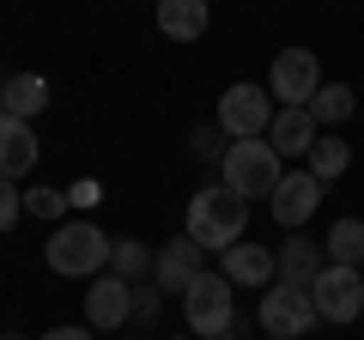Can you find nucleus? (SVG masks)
Segmentation results:
<instances>
[{
  "label": "nucleus",
  "instance_id": "20",
  "mask_svg": "<svg viewBox=\"0 0 364 340\" xmlns=\"http://www.w3.org/2000/svg\"><path fill=\"white\" fill-rule=\"evenodd\" d=\"M310 116H316V122H328V128H334V122H346V116H352V85H334V79H322V92L310 97Z\"/></svg>",
  "mask_w": 364,
  "mask_h": 340
},
{
  "label": "nucleus",
  "instance_id": "2",
  "mask_svg": "<svg viewBox=\"0 0 364 340\" xmlns=\"http://www.w3.org/2000/svg\"><path fill=\"white\" fill-rule=\"evenodd\" d=\"M116 255V237H104L91 219H73V225H55V237L43 243V262L67 280H97Z\"/></svg>",
  "mask_w": 364,
  "mask_h": 340
},
{
  "label": "nucleus",
  "instance_id": "9",
  "mask_svg": "<svg viewBox=\"0 0 364 340\" xmlns=\"http://www.w3.org/2000/svg\"><path fill=\"white\" fill-rule=\"evenodd\" d=\"M322 188L328 183H316L310 170H286L279 176V188L267 195V213H273V225H286V231H304V225L316 219V207H322Z\"/></svg>",
  "mask_w": 364,
  "mask_h": 340
},
{
  "label": "nucleus",
  "instance_id": "8",
  "mask_svg": "<svg viewBox=\"0 0 364 340\" xmlns=\"http://www.w3.org/2000/svg\"><path fill=\"white\" fill-rule=\"evenodd\" d=\"M310 298H316V316H322V322H358V316H364V280H358V267H334V262H328L322 274L310 280Z\"/></svg>",
  "mask_w": 364,
  "mask_h": 340
},
{
  "label": "nucleus",
  "instance_id": "10",
  "mask_svg": "<svg viewBox=\"0 0 364 340\" xmlns=\"http://www.w3.org/2000/svg\"><path fill=\"white\" fill-rule=\"evenodd\" d=\"M207 274V249L195 243V237L182 231V237H170V243H158V255H152V280H158V292H188L195 280Z\"/></svg>",
  "mask_w": 364,
  "mask_h": 340
},
{
  "label": "nucleus",
  "instance_id": "14",
  "mask_svg": "<svg viewBox=\"0 0 364 340\" xmlns=\"http://www.w3.org/2000/svg\"><path fill=\"white\" fill-rule=\"evenodd\" d=\"M31 164H37V134H31V122H18V116L0 110V176L18 183Z\"/></svg>",
  "mask_w": 364,
  "mask_h": 340
},
{
  "label": "nucleus",
  "instance_id": "1",
  "mask_svg": "<svg viewBox=\"0 0 364 340\" xmlns=\"http://www.w3.org/2000/svg\"><path fill=\"white\" fill-rule=\"evenodd\" d=\"M243 225H249V201L243 195H231L225 183H207V188H195L188 195V225L182 231L195 237L200 249H231V243H243Z\"/></svg>",
  "mask_w": 364,
  "mask_h": 340
},
{
  "label": "nucleus",
  "instance_id": "15",
  "mask_svg": "<svg viewBox=\"0 0 364 340\" xmlns=\"http://www.w3.org/2000/svg\"><path fill=\"white\" fill-rule=\"evenodd\" d=\"M213 13H207V0H158V31H164L170 43H195L207 37Z\"/></svg>",
  "mask_w": 364,
  "mask_h": 340
},
{
  "label": "nucleus",
  "instance_id": "5",
  "mask_svg": "<svg viewBox=\"0 0 364 340\" xmlns=\"http://www.w3.org/2000/svg\"><path fill=\"white\" fill-rule=\"evenodd\" d=\"M273 116H279V104H273L267 85H249V79L225 85V97H219V128L231 134V140H267Z\"/></svg>",
  "mask_w": 364,
  "mask_h": 340
},
{
  "label": "nucleus",
  "instance_id": "31",
  "mask_svg": "<svg viewBox=\"0 0 364 340\" xmlns=\"http://www.w3.org/2000/svg\"><path fill=\"white\" fill-rule=\"evenodd\" d=\"M0 85H6V79H0Z\"/></svg>",
  "mask_w": 364,
  "mask_h": 340
},
{
  "label": "nucleus",
  "instance_id": "17",
  "mask_svg": "<svg viewBox=\"0 0 364 340\" xmlns=\"http://www.w3.org/2000/svg\"><path fill=\"white\" fill-rule=\"evenodd\" d=\"M43 104H49V79H43V73H13L6 85H0V110L18 116V122H31Z\"/></svg>",
  "mask_w": 364,
  "mask_h": 340
},
{
  "label": "nucleus",
  "instance_id": "16",
  "mask_svg": "<svg viewBox=\"0 0 364 340\" xmlns=\"http://www.w3.org/2000/svg\"><path fill=\"white\" fill-rule=\"evenodd\" d=\"M328 267V249L310 243V237H291V243H279V280L286 286H304L310 292V280Z\"/></svg>",
  "mask_w": 364,
  "mask_h": 340
},
{
  "label": "nucleus",
  "instance_id": "23",
  "mask_svg": "<svg viewBox=\"0 0 364 340\" xmlns=\"http://www.w3.org/2000/svg\"><path fill=\"white\" fill-rule=\"evenodd\" d=\"M18 213H25V195L13 188V176H0V231H13Z\"/></svg>",
  "mask_w": 364,
  "mask_h": 340
},
{
  "label": "nucleus",
  "instance_id": "24",
  "mask_svg": "<svg viewBox=\"0 0 364 340\" xmlns=\"http://www.w3.org/2000/svg\"><path fill=\"white\" fill-rule=\"evenodd\" d=\"M225 140H231V134H225L219 122H213V128H200V134H195V152H207V158H225Z\"/></svg>",
  "mask_w": 364,
  "mask_h": 340
},
{
  "label": "nucleus",
  "instance_id": "27",
  "mask_svg": "<svg viewBox=\"0 0 364 340\" xmlns=\"http://www.w3.org/2000/svg\"><path fill=\"white\" fill-rule=\"evenodd\" d=\"M213 340H237V334H213Z\"/></svg>",
  "mask_w": 364,
  "mask_h": 340
},
{
  "label": "nucleus",
  "instance_id": "7",
  "mask_svg": "<svg viewBox=\"0 0 364 340\" xmlns=\"http://www.w3.org/2000/svg\"><path fill=\"white\" fill-rule=\"evenodd\" d=\"M267 92H273L279 110H291V104L304 110L322 92V61H316V49H279L273 55V73H267Z\"/></svg>",
  "mask_w": 364,
  "mask_h": 340
},
{
  "label": "nucleus",
  "instance_id": "22",
  "mask_svg": "<svg viewBox=\"0 0 364 340\" xmlns=\"http://www.w3.org/2000/svg\"><path fill=\"white\" fill-rule=\"evenodd\" d=\"M61 207H67L61 188H31L25 195V213H37V219H61Z\"/></svg>",
  "mask_w": 364,
  "mask_h": 340
},
{
  "label": "nucleus",
  "instance_id": "3",
  "mask_svg": "<svg viewBox=\"0 0 364 340\" xmlns=\"http://www.w3.org/2000/svg\"><path fill=\"white\" fill-rule=\"evenodd\" d=\"M279 176H286V158L273 152L267 140H231V146H225V158H219V183L231 188V195H243V201L273 195Z\"/></svg>",
  "mask_w": 364,
  "mask_h": 340
},
{
  "label": "nucleus",
  "instance_id": "13",
  "mask_svg": "<svg viewBox=\"0 0 364 340\" xmlns=\"http://www.w3.org/2000/svg\"><path fill=\"white\" fill-rule=\"evenodd\" d=\"M316 140H322V122L310 116V104H304V110H298V104L279 110V116H273V128H267V146H273L279 158H298V164L310 158Z\"/></svg>",
  "mask_w": 364,
  "mask_h": 340
},
{
  "label": "nucleus",
  "instance_id": "21",
  "mask_svg": "<svg viewBox=\"0 0 364 340\" xmlns=\"http://www.w3.org/2000/svg\"><path fill=\"white\" fill-rule=\"evenodd\" d=\"M146 267H152V249H146L140 237H116V255H109V274L134 280V274H146Z\"/></svg>",
  "mask_w": 364,
  "mask_h": 340
},
{
  "label": "nucleus",
  "instance_id": "32",
  "mask_svg": "<svg viewBox=\"0 0 364 340\" xmlns=\"http://www.w3.org/2000/svg\"><path fill=\"white\" fill-rule=\"evenodd\" d=\"M152 6H158V0H152Z\"/></svg>",
  "mask_w": 364,
  "mask_h": 340
},
{
  "label": "nucleus",
  "instance_id": "11",
  "mask_svg": "<svg viewBox=\"0 0 364 340\" xmlns=\"http://www.w3.org/2000/svg\"><path fill=\"white\" fill-rule=\"evenodd\" d=\"M128 316H134V280L97 274V280H91V292H85V328H109V334H116Z\"/></svg>",
  "mask_w": 364,
  "mask_h": 340
},
{
  "label": "nucleus",
  "instance_id": "26",
  "mask_svg": "<svg viewBox=\"0 0 364 340\" xmlns=\"http://www.w3.org/2000/svg\"><path fill=\"white\" fill-rule=\"evenodd\" d=\"M67 201H73V207H91V201H97V183H79V188H73Z\"/></svg>",
  "mask_w": 364,
  "mask_h": 340
},
{
  "label": "nucleus",
  "instance_id": "4",
  "mask_svg": "<svg viewBox=\"0 0 364 340\" xmlns=\"http://www.w3.org/2000/svg\"><path fill=\"white\" fill-rule=\"evenodd\" d=\"M231 280L225 274H200L195 286L182 292V316H188V334L195 340H213V334H231L237 322V298H231Z\"/></svg>",
  "mask_w": 364,
  "mask_h": 340
},
{
  "label": "nucleus",
  "instance_id": "6",
  "mask_svg": "<svg viewBox=\"0 0 364 340\" xmlns=\"http://www.w3.org/2000/svg\"><path fill=\"white\" fill-rule=\"evenodd\" d=\"M255 322H261V334H286V340H304L322 316H316V298L304 286H286V280H273L267 286V298H261V310H255Z\"/></svg>",
  "mask_w": 364,
  "mask_h": 340
},
{
  "label": "nucleus",
  "instance_id": "25",
  "mask_svg": "<svg viewBox=\"0 0 364 340\" xmlns=\"http://www.w3.org/2000/svg\"><path fill=\"white\" fill-rule=\"evenodd\" d=\"M43 340H97V328H49Z\"/></svg>",
  "mask_w": 364,
  "mask_h": 340
},
{
  "label": "nucleus",
  "instance_id": "19",
  "mask_svg": "<svg viewBox=\"0 0 364 340\" xmlns=\"http://www.w3.org/2000/svg\"><path fill=\"white\" fill-rule=\"evenodd\" d=\"M322 249H328L334 267H358L364 262V219H334L328 237H322Z\"/></svg>",
  "mask_w": 364,
  "mask_h": 340
},
{
  "label": "nucleus",
  "instance_id": "29",
  "mask_svg": "<svg viewBox=\"0 0 364 340\" xmlns=\"http://www.w3.org/2000/svg\"><path fill=\"white\" fill-rule=\"evenodd\" d=\"M267 340H286V334H267Z\"/></svg>",
  "mask_w": 364,
  "mask_h": 340
},
{
  "label": "nucleus",
  "instance_id": "30",
  "mask_svg": "<svg viewBox=\"0 0 364 340\" xmlns=\"http://www.w3.org/2000/svg\"><path fill=\"white\" fill-rule=\"evenodd\" d=\"M6 340H18V334H6Z\"/></svg>",
  "mask_w": 364,
  "mask_h": 340
},
{
  "label": "nucleus",
  "instance_id": "28",
  "mask_svg": "<svg viewBox=\"0 0 364 340\" xmlns=\"http://www.w3.org/2000/svg\"><path fill=\"white\" fill-rule=\"evenodd\" d=\"M176 340H195V334H176Z\"/></svg>",
  "mask_w": 364,
  "mask_h": 340
},
{
  "label": "nucleus",
  "instance_id": "12",
  "mask_svg": "<svg viewBox=\"0 0 364 340\" xmlns=\"http://www.w3.org/2000/svg\"><path fill=\"white\" fill-rule=\"evenodd\" d=\"M231 286H255V292H267L273 280H279V249H267V243H231L225 249V267H219Z\"/></svg>",
  "mask_w": 364,
  "mask_h": 340
},
{
  "label": "nucleus",
  "instance_id": "18",
  "mask_svg": "<svg viewBox=\"0 0 364 340\" xmlns=\"http://www.w3.org/2000/svg\"><path fill=\"white\" fill-rule=\"evenodd\" d=\"M304 170H310L316 183H334V176L352 170V146L340 140V134H322V140L310 146V158H304Z\"/></svg>",
  "mask_w": 364,
  "mask_h": 340
}]
</instances>
